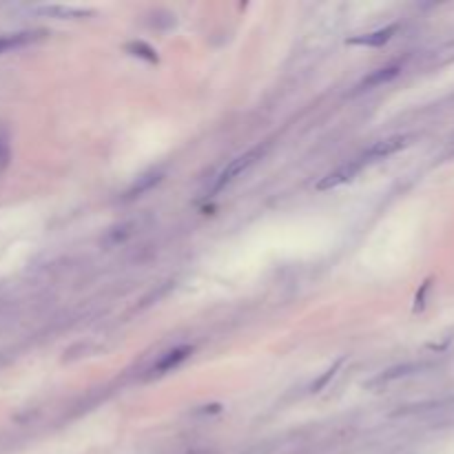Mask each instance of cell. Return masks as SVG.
Returning a JSON list of instances; mask_svg holds the SVG:
<instances>
[{
  "label": "cell",
  "instance_id": "8",
  "mask_svg": "<svg viewBox=\"0 0 454 454\" xmlns=\"http://www.w3.org/2000/svg\"><path fill=\"white\" fill-rule=\"evenodd\" d=\"M160 182H162V173L160 171H153V173H146L142 177H137V182L124 193V200H135V197H140L146 191H151L153 186L160 184Z\"/></svg>",
  "mask_w": 454,
  "mask_h": 454
},
{
  "label": "cell",
  "instance_id": "1",
  "mask_svg": "<svg viewBox=\"0 0 454 454\" xmlns=\"http://www.w3.org/2000/svg\"><path fill=\"white\" fill-rule=\"evenodd\" d=\"M264 155V149L262 146H258V149H251V151H246L244 155H240V157H235V160H231L229 162V166L220 173V177H217V182L213 184V193H217V191H222L226 184H231L235 177L238 175H242L244 171H249L251 166L260 160V157Z\"/></svg>",
  "mask_w": 454,
  "mask_h": 454
},
{
  "label": "cell",
  "instance_id": "3",
  "mask_svg": "<svg viewBox=\"0 0 454 454\" xmlns=\"http://www.w3.org/2000/svg\"><path fill=\"white\" fill-rule=\"evenodd\" d=\"M361 166H363L361 160H357V162H348V164L339 166L337 171H332V173H328L326 177H321V180L317 182V189H319V191H330V189H334V186H341V184L350 182L352 177L361 171Z\"/></svg>",
  "mask_w": 454,
  "mask_h": 454
},
{
  "label": "cell",
  "instance_id": "7",
  "mask_svg": "<svg viewBox=\"0 0 454 454\" xmlns=\"http://www.w3.org/2000/svg\"><path fill=\"white\" fill-rule=\"evenodd\" d=\"M397 34V25H390V27H383L379 32H372V34H363L357 38H350L348 45H361V47H381L386 45L390 38Z\"/></svg>",
  "mask_w": 454,
  "mask_h": 454
},
{
  "label": "cell",
  "instance_id": "12",
  "mask_svg": "<svg viewBox=\"0 0 454 454\" xmlns=\"http://www.w3.org/2000/svg\"><path fill=\"white\" fill-rule=\"evenodd\" d=\"M9 162V142L7 137L0 135V169H5Z\"/></svg>",
  "mask_w": 454,
  "mask_h": 454
},
{
  "label": "cell",
  "instance_id": "13",
  "mask_svg": "<svg viewBox=\"0 0 454 454\" xmlns=\"http://www.w3.org/2000/svg\"><path fill=\"white\" fill-rule=\"evenodd\" d=\"M337 368H339V363H337V366H332V368H330L328 372H326L324 377H321V379H319V381H317V383H315V386H313V390L317 392L319 388H324L326 383H328V379H330V377H334V372H337Z\"/></svg>",
  "mask_w": 454,
  "mask_h": 454
},
{
  "label": "cell",
  "instance_id": "5",
  "mask_svg": "<svg viewBox=\"0 0 454 454\" xmlns=\"http://www.w3.org/2000/svg\"><path fill=\"white\" fill-rule=\"evenodd\" d=\"M41 38H43V32H18V34L0 36V56L7 52H14V49L32 45L36 41H41Z\"/></svg>",
  "mask_w": 454,
  "mask_h": 454
},
{
  "label": "cell",
  "instance_id": "6",
  "mask_svg": "<svg viewBox=\"0 0 454 454\" xmlns=\"http://www.w3.org/2000/svg\"><path fill=\"white\" fill-rule=\"evenodd\" d=\"M193 352V348L191 346H180V348H175V350H171V352H166L164 357L160 359L153 366V374H164V372H169V370H173V368H177L180 363L189 357V354Z\"/></svg>",
  "mask_w": 454,
  "mask_h": 454
},
{
  "label": "cell",
  "instance_id": "9",
  "mask_svg": "<svg viewBox=\"0 0 454 454\" xmlns=\"http://www.w3.org/2000/svg\"><path fill=\"white\" fill-rule=\"evenodd\" d=\"M419 366H414V363H408V366H399V368H392V370H388L386 374H381L379 377V383H383V381H392V379H401V377H406V374H410V372H414Z\"/></svg>",
  "mask_w": 454,
  "mask_h": 454
},
{
  "label": "cell",
  "instance_id": "11",
  "mask_svg": "<svg viewBox=\"0 0 454 454\" xmlns=\"http://www.w3.org/2000/svg\"><path fill=\"white\" fill-rule=\"evenodd\" d=\"M45 12L58 14V16H71V18H82L89 14V12H84V9H71V7H47Z\"/></svg>",
  "mask_w": 454,
  "mask_h": 454
},
{
  "label": "cell",
  "instance_id": "2",
  "mask_svg": "<svg viewBox=\"0 0 454 454\" xmlns=\"http://www.w3.org/2000/svg\"><path fill=\"white\" fill-rule=\"evenodd\" d=\"M410 140H412L410 135H392V137H386V140L374 142L370 149L359 157V160H361L363 164H366V162H374V160H383V157L394 155V153H399L401 149H406V146L410 144Z\"/></svg>",
  "mask_w": 454,
  "mask_h": 454
},
{
  "label": "cell",
  "instance_id": "4",
  "mask_svg": "<svg viewBox=\"0 0 454 454\" xmlns=\"http://www.w3.org/2000/svg\"><path fill=\"white\" fill-rule=\"evenodd\" d=\"M399 76V65H388V67H381V69H374L372 73H368L363 80L357 84V91H366V89H374V87H381L394 78Z\"/></svg>",
  "mask_w": 454,
  "mask_h": 454
},
{
  "label": "cell",
  "instance_id": "10",
  "mask_svg": "<svg viewBox=\"0 0 454 454\" xmlns=\"http://www.w3.org/2000/svg\"><path fill=\"white\" fill-rule=\"evenodd\" d=\"M129 52H135L133 56H140V58H146L149 63H155L157 60V56H155V52L151 47H146L144 43H133V45H129Z\"/></svg>",
  "mask_w": 454,
  "mask_h": 454
}]
</instances>
